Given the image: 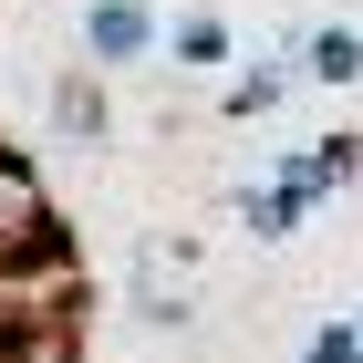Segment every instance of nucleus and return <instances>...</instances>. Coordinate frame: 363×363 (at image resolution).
<instances>
[{
  "instance_id": "nucleus-1",
  "label": "nucleus",
  "mask_w": 363,
  "mask_h": 363,
  "mask_svg": "<svg viewBox=\"0 0 363 363\" xmlns=\"http://www.w3.org/2000/svg\"><path fill=\"white\" fill-rule=\"evenodd\" d=\"M21 270H62V228H52V197L31 167H0V280Z\"/></svg>"
},
{
  "instance_id": "nucleus-2",
  "label": "nucleus",
  "mask_w": 363,
  "mask_h": 363,
  "mask_svg": "<svg viewBox=\"0 0 363 363\" xmlns=\"http://www.w3.org/2000/svg\"><path fill=\"white\" fill-rule=\"evenodd\" d=\"M84 52L114 62V73L145 62V52H156V11H145V0H94V11H84Z\"/></svg>"
},
{
  "instance_id": "nucleus-3",
  "label": "nucleus",
  "mask_w": 363,
  "mask_h": 363,
  "mask_svg": "<svg viewBox=\"0 0 363 363\" xmlns=\"http://www.w3.org/2000/svg\"><path fill=\"white\" fill-rule=\"evenodd\" d=\"M280 177H301L311 197H342L363 177V135H322V145H301V156H280Z\"/></svg>"
},
{
  "instance_id": "nucleus-4",
  "label": "nucleus",
  "mask_w": 363,
  "mask_h": 363,
  "mask_svg": "<svg viewBox=\"0 0 363 363\" xmlns=\"http://www.w3.org/2000/svg\"><path fill=\"white\" fill-rule=\"evenodd\" d=\"M311 208H322V197H311L301 177H270V187H250V197H239V218H250V239H291V228H301Z\"/></svg>"
},
{
  "instance_id": "nucleus-5",
  "label": "nucleus",
  "mask_w": 363,
  "mask_h": 363,
  "mask_svg": "<svg viewBox=\"0 0 363 363\" xmlns=\"http://www.w3.org/2000/svg\"><path fill=\"white\" fill-rule=\"evenodd\" d=\"M301 84H363V31L353 21H322V31H301Z\"/></svg>"
},
{
  "instance_id": "nucleus-6",
  "label": "nucleus",
  "mask_w": 363,
  "mask_h": 363,
  "mask_svg": "<svg viewBox=\"0 0 363 363\" xmlns=\"http://www.w3.org/2000/svg\"><path fill=\"white\" fill-rule=\"evenodd\" d=\"M52 135H73V145L104 135V94H94L84 73H62V84H52Z\"/></svg>"
},
{
  "instance_id": "nucleus-7",
  "label": "nucleus",
  "mask_w": 363,
  "mask_h": 363,
  "mask_svg": "<svg viewBox=\"0 0 363 363\" xmlns=\"http://www.w3.org/2000/svg\"><path fill=\"white\" fill-rule=\"evenodd\" d=\"M167 42H177V62H197V73H208V62H228V21H218V11H187Z\"/></svg>"
},
{
  "instance_id": "nucleus-8",
  "label": "nucleus",
  "mask_w": 363,
  "mask_h": 363,
  "mask_svg": "<svg viewBox=\"0 0 363 363\" xmlns=\"http://www.w3.org/2000/svg\"><path fill=\"white\" fill-rule=\"evenodd\" d=\"M301 84V73H291V62H259V73H239V84H228V114H280V94Z\"/></svg>"
},
{
  "instance_id": "nucleus-9",
  "label": "nucleus",
  "mask_w": 363,
  "mask_h": 363,
  "mask_svg": "<svg viewBox=\"0 0 363 363\" xmlns=\"http://www.w3.org/2000/svg\"><path fill=\"white\" fill-rule=\"evenodd\" d=\"M301 363H363V322H322Z\"/></svg>"
},
{
  "instance_id": "nucleus-10",
  "label": "nucleus",
  "mask_w": 363,
  "mask_h": 363,
  "mask_svg": "<svg viewBox=\"0 0 363 363\" xmlns=\"http://www.w3.org/2000/svg\"><path fill=\"white\" fill-rule=\"evenodd\" d=\"M353 322H363V311H353Z\"/></svg>"
}]
</instances>
